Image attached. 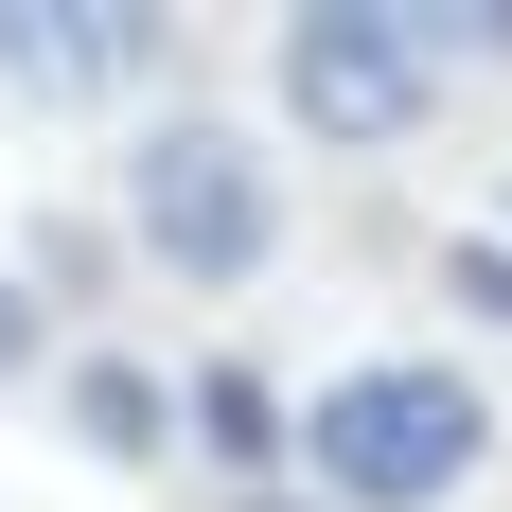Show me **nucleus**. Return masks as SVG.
<instances>
[{"mask_svg":"<svg viewBox=\"0 0 512 512\" xmlns=\"http://www.w3.org/2000/svg\"><path fill=\"white\" fill-rule=\"evenodd\" d=\"M53 407H71V442L124 460V477L177 460V371H159V354H71V371H53Z\"/></svg>","mask_w":512,"mask_h":512,"instance_id":"423d86ee","label":"nucleus"},{"mask_svg":"<svg viewBox=\"0 0 512 512\" xmlns=\"http://www.w3.org/2000/svg\"><path fill=\"white\" fill-rule=\"evenodd\" d=\"M212 512H336V495H212Z\"/></svg>","mask_w":512,"mask_h":512,"instance_id":"9b49d317","label":"nucleus"},{"mask_svg":"<svg viewBox=\"0 0 512 512\" xmlns=\"http://www.w3.org/2000/svg\"><path fill=\"white\" fill-rule=\"evenodd\" d=\"M177 53V18H89V0H0V71L18 89H124V71H159Z\"/></svg>","mask_w":512,"mask_h":512,"instance_id":"39448f33","label":"nucleus"},{"mask_svg":"<svg viewBox=\"0 0 512 512\" xmlns=\"http://www.w3.org/2000/svg\"><path fill=\"white\" fill-rule=\"evenodd\" d=\"M442 53H512V0H460V18H442Z\"/></svg>","mask_w":512,"mask_h":512,"instance_id":"9d476101","label":"nucleus"},{"mask_svg":"<svg viewBox=\"0 0 512 512\" xmlns=\"http://www.w3.org/2000/svg\"><path fill=\"white\" fill-rule=\"evenodd\" d=\"M106 283V230H36V301H89Z\"/></svg>","mask_w":512,"mask_h":512,"instance_id":"1a4fd4ad","label":"nucleus"},{"mask_svg":"<svg viewBox=\"0 0 512 512\" xmlns=\"http://www.w3.org/2000/svg\"><path fill=\"white\" fill-rule=\"evenodd\" d=\"M442 301L512 336V230H442Z\"/></svg>","mask_w":512,"mask_h":512,"instance_id":"0eeeda50","label":"nucleus"},{"mask_svg":"<svg viewBox=\"0 0 512 512\" xmlns=\"http://www.w3.org/2000/svg\"><path fill=\"white\" fill-rule=\"evenodd\" d=\"M124 248L177 265V283H265V265H283V177H265V142L212 124V106H159L142 159H124Z\"/></svg>","mask_w":512,"mask_h":512,"instance_id":"f03ea898","label":"nucleus"},{"mask_svg":"<svg viewBox=\"0 0 512 512\" xmlns=\"http://www.w3.org/2000/svg\"><path fill=\"white\" fill-rule=\"evenodd\" d=\"M53 354V301H36V265H0V389Z\"/></svg>","mask_w":512,"mask_h":512,"instance_id":"6e6552de","label":"nucleus"},{"mask_svg":"<svg viewBox=\"0 0 512 512\" xmlns=\"http://www.w3.org/2000/svg\"><path fill=\"white\" fill-rule=\"evenodd\" d=\"M477 460H495V407L442 354H371L336 389H301V495H336V512H442Z\"/></svg>","mask_w":512,"mask_h":512,"instance_id":"f257e3e1","label":"nucleus"},{"mask_svg":"<svg viewBox=\"0 0 512 512\" xmlns=\"http://www.w3.org/2000/svg\"><path fill=\"white\" fill-rule=\"evenodd\" d=\"M177 442L212 460V495H301V407H283L248 354H212L195 389H177Z\"/></svg>","mask_w":512,"mask_h":512,"instance_id":"20e7f679","label":"nucleus"},{"mask_svg":"<svg viewBox=\"0 0 512 512\" xmlns=\"http://www.w3.org/2000/svg\"><path fill=\"white\" fill-rule=\"evenodd\" d=\"M495 230H512V195H495Z\"/></svg>","mask_w":512,"mask_h":512,"instance_id":"f8f14e48","label":"nucleus"},{"mask_svg":"<svg viewBox=\"0 0 512 512\" xmlns=\"http://www.w3.org/2000/svg\"><path fill=\"white\" fill-rule=\"evenodd\" d=\"M424 106H442V18H389V0L283 18V124L301 142H407Z\"/></svg>","mask_w":512,"mask_h":512,"instance_id":"7ed1b4c3","label":"nucleus"}]
</instances>
